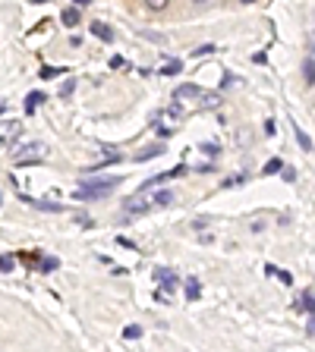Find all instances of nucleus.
<instances>
[{"label":"nucleus","instance_id":"obj_1","mask_svg":"<svg viewBox=\"0 0 315 352\" xmlns=\"http://www.w3.org/2000/svg\"><path fill=\"white\" fill-rule=\"evenodd\" d=\"M19 138V123L16 120H0V145H13Z\"/></svg>","mask_w":315,"mask_h":352},{"label":"nucleus","instance_id":"obj_2","mask_svg":"<svg viewBox=\"0 0 315 352\" xmlns=\"http://www.w3.org/2000/svg\"><path fill=\"white\" fill-rule=\"evenodd\" d=\"M155 277L161 280V286H164V292H170L173 286H177V274H173V271H164V267H158V271H155Z\"/></svg>","mask_w":315,"mask_h":352},{"label":"nucleus","instance_id":"obj_3","mask_svg":"<svg viewBox=\"0 0 315 352\" xmlns=\"http://www.w3.org/2000/svg\"><path fill=\"white\" fill-rule=\"evenodd\" d=\"M145 211H151V205L145 202V198H130V202H126V214H145Z\"/></svg>","mask_w":315,"mask_h":352},{"label":"nucleus","instance_id":"obj_4","mask_svg":"<svg viewBox=\"0 0 315 352\" xmlns=\"http://www.w3.org/2000/svg\"><path fill=\"white\" fill-rule=\"evenodd\" d=\"M173 98H177V101H189V98H202V91L195 85H180L177 91H173Z\"/></svg>","mask_w":315,"mask_h":352},{"label":"nucleus","instance_id":"obj_5","mask_svg":"<svg viewBox=\"0 0 315 352\" xmlns=\"http://www.w3.org/2000/svg\"><path fill=\"white\" fill-rule=\"evenodd\" d=\"M88 29H91V35H95V38H101V41H114V32L104 26V22H91Z\"/></svg>","mask_w":315,"mask_h":352},{"label":"nucleus","instance_id":"obj_6","mask_svg":"<svg viewBox=\"0 0 315 352\" xmlns=\"http://www.w3.org/2000/svg\"><path fill=\"white\" fill-rule=\"evenodd\" d=\"M60 19H63V26H79V7H66Z\"/></svg>","mask_w":315,"mask_h":352},{"label":"nucleus","instance_id":"obj_7","mask_svg":"<svg viewBox=\"0 0 315 352\" xmlns=\"http://www.w3.org/2000/svg\"><path fill=\"white\" fill-rule=\"evenodd\" d=\"M41 101H44V95H41V91H32V95L26 98V113H35V107H38Z\"/></svg>","mask_w":315,"mask_h":352},{"label":"nucleus","instance_id":"obj_8","mask_svg":"<svg viewBox=\"0 0 315 352\" xmlns=\"http://www.w3.org/2000/svg\"><path fill=\"white\" fill-rule=\"evenodd\" d=\"M22 202H29L35 208H41V211H51V214H57V211H63L60 205H54V202H32V198H22Z\"/></svg>","mask_w":315,"mask_h":352},{"label":"nucleus","instance_id":"obj_9","mask_svg":"<svg viewBox=\"0 0 315 352\" xmlns=\"http://www.w3.org/2000/svg\"><path fill=\"white\" fill-rule=\"evenodd\" d=\"M161 151H164L161 145H151V148H145V151H142V154H136V160H151V157H158Z\"/></svg>","mask_w":315,"mask_h":352},{"label":"nucleus","instance_id":"obj_10","mask_svg":"<svg viewBox=\"0 0 315 352\" xmlns=\"http://www.w3.org/2000/svg\"><path fill=\"white\" fill-rule=\"evenodd\" d=\"M155 205H158V208L173 205V192H158V195H155Z\"/></svg>","mask_w":315,"mask_h":352},{"label":"nucleus","instance_id":"obj_11","mask_svg":"<svg viewBox=\"0 0 315 352\" xmlns=\"http://www.w3.org/2000/svg\"><path fill=\"white\" fill-rule=\"evenodd\" d=\"M57 76H66V69H54V66H41V79H57Z\"/></svg>","mask_w":315,"mask_h":352},{"label":"nucleus","instance_id":"obj_12","mask_svg":"<svg viewBox=\"0 0 315 352\" xmlns=\"http://www.w3.org/2000/svg\"><path fill=\"white\" fill-rule=\"evenodd\" d=\"M173 73H180V60H167L161 66V76H173Z\"/></svg>","mask_w":315,"mask_h":352},{"label":"nucleus","instance_id":"obj_13","mask_svg":"<svg viewBox=\"0 0 315 352\" xmlns=\"http://www.w3.org/2000/svg\"><path fill=\"white\" fill-rule=\"evenodd\" d=\"M299 308L315 311V296H312V292H302V299H299Z\"/></svg>","mask_w":315,"mask_h":352},{"label":"nucleus","instance_id":"obj_14","mask_svg":"<svg viewBox=\"0 0 315 352\" xmlns=\"http://www.w3.org/2000/svg\"><path fill=\"white\" fill-rule=\"evenodd\" d=\"M302 73H306V82H315V60H312V57L302 63Z\"/></svg>","mask_w":315,"mask_h":352},{"label":"nucleus","instance_id":"obj_15","mask_svg":"<svg viewBox=\"0 0 315 352\" xmlns=\"http://www.w3.org/2000/svg\"><path fill=\"white\" fill-rule=\"evenodd\" d=\"M123 336H126V339H139V336H142V327H139V324H130V327L123 330Z\"/></svg>","mask_w":315,"mask_h":352},{"label":"nucleus","instance_id":"obj_16","mask_svg":"<svg viewBox=\"0 0 315 352\" xmlns=\"http://www.w3.org/2000/svg\"><path fill=\"white\" fill-rule=\"evenodd\" d=\"M13 267H16L13 255H4V258H0V271H4V274H10V271H13Z\"/></svg>","mask_w":315,"mask_h":352},{"label":"nucleus","instance_id":"obj_17","mask_svg":"<svg viewBox=\"0 0 315 352\" xmlns=\"http://www.w3.org/2000/svg\"><path fill=\"white\" fill-rule=\"evenodd\" d=\"M199 283H195V280H189V283H186V299H199Z\"/></svg>","mask_w":315,"mask_h":352},{"label":"nucleus","instance_id":"obj_18","mask_svg":"<svg viewBox=\"0 0 315 352\" xmlns=\"http://www.w3.org/2000/svg\"><path fill=\"white\" fill-rule=\"evenodd\" d=\"M73 88H76V82H73V79H66L63 85H60V98H69V95H73Z\"/></svg>","mask_w":315,"mask_h":352},{"label":"nucleus","instance_id":"obj_19","mask_svg":"<svg viewBox=\"0 0 315 352\" xmlns=\"http://www.w3.org/2000/svg\"><path fill=\"white\" fill-rule=\"evenodd\" d=\"M296 138H299V145H302V148H306V151H312V142H309V135H306V132H302V129H299V126H296Z\"/></svg>","mask_w":315,"mask_h":352},{"label":"nucleus","instance_id":"obj_20","mask_svg":"<svg viewBox=\"0 0 315 352\" xmlns=\"http://www.w3.org/2000/svg\"><path fill=\"white\" fill-rule=\"evenodd\" d=\"M167 4H170V0H145V7H148V10H155V13H158V10H164Z\"/></svg>","mask_w":315,"mask_h":352},{"label":"nucleus","instance_id":"obj_21","mask_svg":"<svg viewBox=\"0 0 315 352\" xmlns=\"http://www.w3.org/2000/svg\"><path fill=\"white\" fill-rule=\"evenodd\" d=\"M202 104H205V107H218L221 98H218V95H202Z\"/></svg>","mask_w":315,"mask_h":352},{"label":"nucleus","instance_id":"obj_22","mask_svg":"<svg viewBox=\"0 0 315 352\" xmlns=\"http://www.w3.org/2000/svg\"><path fill=\"white\" fill-rule=\"evenodd\" d=\"M281 167H284V163H281V160L274 157V160H268V163H265V173H277Z\"/></svg>","mask_w":315,"mask_h":352},{"label":"nucleus","instance_id":"obj_23","mask_svg":"<svg viewBox=\"0 0 315 352\" xmlns=\"http://www.w3.org/2000/svg\"><path fill=\"white\" fill-rule=\"evenodd\" d=\"M54 267H57V258H44L41 261V271H54Z\"/></svg>","mask_w":315,"mask_h":352},{"label":"nucleus","instance_id":"obj_24","mask_svg":"<svg viewBox=\"0 0 315 352\" xmlns=\"http://www.w3.org/2000/svg\"><path fill=\"white\" fill-rule=\"evenodd\" d=\"M277 277H281V283H287V286H290V283H293V277H290L287 271H277Z\"/></svg>","mask_w":315,"mask_h":352},{"label":"nucleus","instance_id":"obj_25","mask_svg":"<svg viewBox=\"0 0 315 352\" xmlns=\"http://www.w3.org/2000/svg\"><path fill=\"white\" fill-rule=\"evenodd\" d=\"M281 173H284V180H287V183H290V180H293V176H296V173H293V167H281Z\"/></svg>","mask_w":315,"mask_h":352},{"label":"nucleus","instance_id":"obj_26","mask_svg":"<svg viewBox=\"0 0 315 352\" xmlns=\"http://www.w3.org/2000/svg\"><path fill=\"white\" fill-rule=\"evenodd\" d=\"M22 258H26V264H38V255H32V252H26Z\"/></svg>","mask_w":315,"mask_h":352},{"label":"nucleus","instance_id":"obj_27","mask_svg":"<svg viewBox=\"0 0 315 352\" xmlns=\"http://www.w3.org/2000/svg\"><path fill=\"white\" fill-rule=\"evenodd\" d=\"M202 151H205V154H218L221 148H218V145H202Z\"/></svg>","mask_w":315,"mask_h":352},{"label":"nucleus","instance_id":"obj_28","mask_svg":"<svg viewBox=\"0 0 315 352\" xmlns=\"http://www.w3.org/2000/svg\"><path fill=\"white\" fill-rule=\"evenodd\" d=\"M73 4H76V7H88V4H91V0H73Z\"/></svg>","mask_w":315,"mask_h":352},{"label":"nucleus","instance_id":"obj_29","mask_svg":"<svg viewBox=\"0 0 315 352\" xmlns=\"http://www.w3.org/2000/svg\"><path fill=\"white\" fill-rule=\"evenodd\" d=\"M312 330H315V311H312Z\"/></svg>","mask_w":315,"mask_h":352},{"label":"nucleus","instance_id":"obj_30","mask_svg":"<svg viewBox=\"0 0 315 352\" xmlns=\"http://www.w3.org/2000/svg\"><path fill=\"white\" fill-rule=\"evenodd\" d=\"M0 113H4V101H0Z\"/></svg>","mask_w":315,"mask_h":352},{"label":"nucleus","instance_id":"obj_31","mask_svg":"<svg viewBox=\"0 0 315 352\" xmlns=\"http://www.w3.org/2000/svg\"><path fill=\"white\" fill-rule=\"evenodd\" d=\"M195 4H205V0H195Z\"/></svg>","mask_w":315,"mask_h":352},{"label":"nucleus","instance_id":"obj_32","mask_svg":"<svg viewBox=\"0 0 315 352\" xmlns=\"http://www.w3.org/2000/svg\"><path fill=\"white\" fill-rule=\"evenodd\" d=\"M246 4H252V0H246Z\"/></svg>","mask_w":315,"mask_h":352}]
</instances>
